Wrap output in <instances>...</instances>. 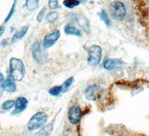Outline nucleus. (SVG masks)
I'll return each instance as SVG.
<instances>
[{
  "label": "nucleus",
  "instance_id": "1",
  "mask_svg": "<svg viewBox=\"0 0 149 136\" xmlns=\"http://www.w3.org/2000/svg\"><path fill=\"white\" fill-rule=\"evenodd\" d=\"M9 68L10 75L16 81L20 82L23 79L26 75V67L22 60L17 58H11L9 64Z\"/></svg>",
  "mask_w": 149,
  "mask_h": 136
},
{
  "label": "nucleus",
  "instance_id": "2",
  "mask_svg": "<svg viewBox=\"0 0 149 136\" xmlns=\"http://www.w3.org/2000/svg\"><path fill=\"white\" fill-rule=\"evenodd\" d=\"M48 115L44 111H39L34 114L28 122L29 131H34L42 127L47 123Z\"/></svg>",
  "mask_w": 149,
  "mask_h": 136
},
{
  "label": "nucleus",
  "instance_id": "3",
  "mask_svg": "<svg viewBox=\"0 0 149 136\" xmlns=\"http://www.w3.org/2000/svg\"><path fill=\"white\" fill-rule=\"evenodd\" d=\"M110 13L112 17L116 20H122L125 17L127 10L125 4L120 1H114L110 5Z\"/></svg>",
  "mask_w": 149,
  "mask_h": 136
},
{
  "label": "nucleus",
  "instance_id": "4",
  "mask_svg": "<svg viewBox=\"0 0 149 136\" xmlns=\"http://www.w3.org/2000/svg\"><path fill=\"white\" fill-rule=\"evenodd\" d=\"M42 49H44L40 43L36 41L31 47V54L34 61L39 64H44L47 61V54Z\"/></svg>",
  "mask_w": 149,
  "mask_h": 136
},
{
  "label": "nucleus",
  "instance_id": "5",
  "mask_svg": "<svg viewBox=\"0 0 149 136\" xmlns=\"http://www.w3.org/2000/svg\"><path fill=\"white\" fill-rule=\"evenodd\" d=\"M102 58V49L99 45H93L89 49L87 63L91 66H97L100 64Z\"/></svg>",
  "mask_w": 149,
  "mask_h": 136
},
{
  "label": "nucleus",
  "instance_id": "6",
  "mask_svg": "<svg viewBox=\"0 0 149 136\" xmlns=\"http://www.w3.org/2000/svg\"><path fill=\"white\" fill-rule=\"evenodd\" d=\"M61 38V32L58 29H54L52 32L48 33L43 38L42 41V46L45 49H47L49 48H51L54 46L56 43L58 42L59 38Z\"/></svg>",
  "mask_w": 149,
  "mask_h": 136
},
{
  "label": "nucleus",
  "instance_id": "7",
  "mask_svg": "<svg viewBox=\"0 0 149 136\" xmlns=\"http://www.w3.org/2000/svg\"><path fill=\"white\" fill-rule=\"evenodd\" d=\"M102 88L100 85L94 84L88 86L84 91V95L86 100L92 101L97 100L102 95Z\"/></svg>",
  "mask_w": 149,
  "mask_h": 136
},
{
  "label": "nucleus",
  "instance_id": "8",
  "mask_svg": "<svg viewBox=\"0 0 149 136\" xmlns=\"http://www.w3.org/2000/svg\"><path fill=\"white\" fill-rule=\"evenodd\" d=\"M71 18L74 22L78 25L79 27L81 28L85 32L89 34L90 32V22L87 20L86 17H85L84 15L78 14H72Z\"/></svg>",
  "mask_w": 149,
  "mask_h": 136
},
{
  "label": "nucleus",
  "instance_id": "9",
  "mask_svg": "<svg viewBox=\"0 0 149 136\" xmlns=\"http://www.w3.org/2000/svg\"><path fill=\"white\" fill-rule=\"evenodd\" d=\"M81 110L79 106L75 105L73 106L69 111L68 113V119L72 125L78 124L81 119Z\"/></svg>",
  "mask_w": 149,
  "mask_h": 136
},
{
  "label": "nucleus",
  "instance_id": "10",
  "mask_svg": "<svg viewBox=\"0 0 149 136\" xmlns=\"http://www.w3.org/2000/svg\"><path fill=\"white\" fill-rule=\"evenodd\" d=\"M29 105V101L26 97H20L17 99L15 101V106H14V110L11 113L13 115L18 114L19 113H22V111L26 110Z\"/></svg>",
  "mask_w": 149,
  "mask_h": 136
},
{
  "label": "nucleus",
  "instance_id": "11",
  "mask_svg": "<svg viewBox=\"0 0 149 136\" xmlns=\"http://www.w3.org/2000/svg\"><path fill=\"white\" fill-rule=\"evenodd\" d=\"M124 64L125 63L122 60L118 59V58H110V59H107L104 62L103 67L105 70H112L121 66H123Z\"/></svg>",
  "mask_w": 149,
  "mask_h": 136
},
{
  "label": "nucleus",
  "instance_id": "12",
  "mask_svg": "<svg viewBox=\"0 0 149 136\" xmlns=\"http://www.w3.org/2000/svg\"><path fill=\"white\" fill-rule=\"evenodd\" d=\"M16 80L14 79L11 75L8 76L6 79H5V82L3 84V90L6 92L9 93H13L15 92L17 90V85H16Z\"/></svg>",
  "mask_w": 149,
  "mask_h": 136
},
{
  "label": "nucleus",
  "instance_id": "13",
  "mask_svg": "<svg viewBox=\"0 0 149 136\" xmlns=\"http://www.w3.org/2000/svg\"><path fill=\"white\" fill-rule=\"evenodd\" d=\"M64 32L67 35H74L76 37H81L82 34L81 30L77 29L75 26H72V24H67L64 28Z\"/></svg>",
  "mask_w": 149,
  "mask_h": 136
},
{
  "label": "nucleus",
  "instance_id": "14",
  "mask_svg": "<svg viewBox=\"0 0 149 136\" xmlns=\"http://www.w3.org/2000/svg\"><path fill=\"white\" fill-rule=\"evenodd\" d=\"M29 29V26H23V27H22L19 31L17 32L14 34L13 38H12V40H11L12 42L15 43L19 41H20L21 39H22V38L25 37V35L27 34Z\"/></svg>",
  "mask_w": 149,
  "mask_h": 136
},
{
  "label": "nucleus",
  "instance_id": "15",
  "mask_svg": "<svg viewBox=\"0 0 149 136\" xmlns=\"http://www.w3.org/2000/svg\"><path fill=\"white\" fill-rule=\"evenodd\" d=\"M53 122H54V121H53L52 122L50 123H49V124L43 126V127L37 133V135H50L53 130V125H54L53 124Z\"/></svg>",
  "mask_w": 149,
  "mask_h": 136
},
{
  "label": "nucleus",
  "instance_id": "16",
  "mask_svg": "<svg viewBox=\"0 0 149 136\" xmlns=\"http://www.w3.org/2000/svg\"><path fill=\"white\" fill-rule=\"evenodd\" d=\"M81 3L80 0H63V5L66 8L72 9Z\"/></svg>",
  "mask_w": 149,
  "mask_h": 136
},
{
  "label": "nucleus",
  "instance_id": "17",
  "mask_svg": "<svg viewBox=\"0 0 149 136\" xmlns=\"http://www.w3.org/2000/svg\"><path fill=\"white\" fill-rule=\"evenodd\" d=\"M40 0H26V7L28 11H32L36 10L38 7V3Z\"/></svg>",
  "mask_w": 149,
  "mask_h": 136
},
{
  "label": "nucleus",
  "instance_id": "18",
  "mask_svg": "<svg viewBox=\"0 0 149 136\" xmlns=\"http://www.w3.org/2000/svg\"><path fill=\"white\" fill-rule=\"evenodd\" d=\"M73 82H74V77H70L66 81H65L63 83V85H61V92L62 93H65V92L67 91L70 89V88L71 87V85H72Z\"/></svg>",
  "mask_w": 149,
  "mask_h": 136
},
{
  "label": "nucleus",
  "instance_id": "19",
  "mask_svg": "<svg viewBox=\"0 0 149 136\" xmlns=\"http://www.w3.org/2000/svg\"><path fill=\"white\" fill-rule=\"evenodd\" d=\"M58 18V14L56 11H50L46 16V20L47 22L53 23Z\"/></svg>",
  "mask_w": 149,
  "mask_h": 136
},
{
  "label": "nucleus",
  "instance_id": "20",
  "mask_svg": "<svg viewBox=\"0 0 149 136\" xmlns=\"http://www.w3.org/2000/svg\"><path fill=\"white\" fill-rule=\"evenodd\" d=\"M99 17L102 19V20L104 22V24L107 26H110L111 25V22H110V20L109 18L108 15H107V12L105 11L104 10H102V11L99 13Z\"/></svg>",
  "mask_w": 149,
  "mask_h": 136
},
{
  "label": "nucleus",
  "instance_id": "21",
  "mask_svg": "<svg viewBox=\"0 0 149 136\" xmlns=\"http://www.w3.org/2000/svg\"><path fill=\"white\" fill-rule=\"evenodd\" d=\"M15 106V101L14 100H7L4 102L2 105V109L5 111H8Z\"/></svg>",
  "mask_w": 149,
  "mask_h": 136
},
{
  "label": "nucleus",
  "instance_id": "22",
  "mask_svg": "<svg viewBox=\"0 0 149 136\" xmlns=\"http://www.w3.org/2000/svg\"><path fill=\"white\" fill-rule=\"evenodd\" d=\"M61 93H62L61 92V86H54V87H52V88L49 89V94L53 97H58Z\"/></svg>",
  "mask_w": 149,
  "mask_h": 136
},
{
  "label": "nucleus",
  "instance_id": "23",
  "mask_svg": "<svg viewBox=\"0 0 149 136\" xmlns=\"http://www.w3.org/2000/svg\"><path fill=\"white\" fill-rule=\"evenodd\" d=\"M49 7L52 10H56L61 8L58 0H49Z\"/></svg>",
  "mask_w": 149,
  "mask_h": 136
},
{
  "label": "nucleus",
  "instance_id": "24",
  "mask_svg": "<svg viewBox=\"0 0 149 136\" xmlns=\"http://www.w3.org/2000/svg\"><path fill=\"white\" fill-rule=\"evenodd\" d=\"M15 7H16V2H14V4H13V5H12L11 8H10V11H9L7 17L5 18V22H8L9 20H10V19L12 17V16L14 15V11H15Z\"/></svg>",
  "mask_w": 149,
  "mask_h": 136
},
{
  "label": "nucleus",
  "instance_id": "25",
  "mask_svg": "<svg viewBox=\"0 0 149 136\" xmlns=\"http://www.w3.org/2000/svg\"><path fill=\"white\" fill-rule=\"evenodd\" d=\"M46 8L44 7L42 8V9L40 10V11L39 12V14H37V22H42V20H43V17L45 16V13H46Z\"/></svg>",
  "mask_w": 149,
  "mask_h": 136
},
{
  "label": "nucleus",
  "instance_id": "26",
  "mask_svg": "<svg viewBox=\"0 0 149 136\" xmlns=\"http://www.w3.org/2000/svg\"><path fill=\"white\" fill-rule=\"evenodd\" d=\"M5 82V79H4V76L2 73H0V90L2 91L3 90V84Z\"/></svg>",
  "mask_w": 149,
  "mask_h": 136
},
{
  "label": "nucleus",
  "instance_id": "27",
  "mask_svg": "<svg viewBox=\"0 0 149 136\" xmlns=\"http://www.w3.org/2000/svg\"><path fill=\"white\" fill-rule=\"evenodd\" d=\"M4 32H5V29H4V27H2V26H1L0 27V37H2V35L3 34Z\"/></svg>",
  "mask_w": 149,
  "mask_h": 136
},
{
  "label": "nucleus",
  "instance_id": "28",
  "mask_svg": "<svg viewBox=\"0 0 149 136\" xmlns=\"http://www.w3.org/2000/svg\"><path fill=\"white\" fill-rule=\"evenodd\" d=\"M81 1V2H82V3H85L86 2V0H80Z\"/></svg>",
  "mask_w": 149,
  "mask_h": 136
},
{
  "label": "nucleus",
  "instance_id": "29",
  "mask_svg": "<svg viewBox=\"0 0 149 136\" xmlns=\"http://www.w3.org/2000/svg\"><path fill=\"white\" fill-rule=\"evenodd\" d=\"M16 1H17V0H14V2H16Z\"/></svg>",
  "mask_w": 149,
  "mask_h": 136
}]
</instances>
